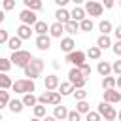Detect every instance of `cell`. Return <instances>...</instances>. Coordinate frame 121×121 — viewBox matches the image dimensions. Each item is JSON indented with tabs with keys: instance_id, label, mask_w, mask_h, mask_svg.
I'll return each instance as SVG.
<instances>
[{
	"instance_id": "cell-1",
	"label": "cell",
	"mask_w": 121,
	"mask_h": 121,
	"mask_svg": "<svg viewBox=\"0 0 121 121\" xmlns=\"http://www.w3.org/2000/svg\"><path fill=\"white\" fill-rule=\"evenodd\" d=\"M11 62L15 64V66H19V68H25V66H28L30 64V60L34 59L28 51H25V49H19V51H13L11 53Z\"/></svg>"
},
{
	"instance_id": "cell-2",
	"label": "cell",
	"mask_w": 121,
	"mask_h": 121,
	"mask_svg": "<svg viewBox=\"0 0 121 121\" xmlns=\"http://www.w3.org/2000/svg\"><path fill=\"white\" fill-rule=\"evenodd\" d=\"M11 89L15 91V93H32L34 89H36V85H34V79H30V78H26V79H17L13 85H11Z\"/></svg>"
},
{
	"instance_id": "cell-3",
	"label": "cell",
	"mask_w": 121,
	"mask_h": 121,
	"mask_svg": "<svg viewBox=\"0 0 121 121\" xmlns=\"http://www.w3.org/2000/svg\"><path fill=\"white\" fill-rule=\"evenodd\" d=\"M60 93H57V91H45L43 95H40L38 96V102L40 104H51V106H57V104H60Z\"/></svg>"
},
{
	"instance_id": "cell-4",
	"label": "cell",
	"mask_w": 121,
	"mask_h": 121,
	"mask_svg": "<svg viewBox=\"0 0 121 121\" xmlns=\"http://www.w3.org/2000/svg\"><path fill=\"white\" fill-rule=\"evenodd\" d=\"M98 113L106 119V121H113L117 117V112L113 106H110V102H100L98 104Z\"/></svg>"
},
{
	"instance_id": "cell-5",
	"label": "cell",
	"mask_w": 121,
	"mask_h": 121,
	"mask_svg": "<svg viewBox=\"0 0 121 121\" xmlns=\"http://www.w3.org/2000/svg\"><path fill=\"white\" fill-rule=\"evenodd\" d=\"M85 57H87V53H83V51H79V49H74V51L66 53V60H68L70 64H74V66H81V64L85 62Z\"/></svg>"
},
{
	"instance_id": "cell-6",
	"label": "cell",
	"mask_w": 121,
	"mask_h": 121,
	"mask_svg": "<svg viewBox=\"0 0 121 121\" xmlns=\"http://www.w3.org/2000/svg\"><path fill=\"white\" fill-rule=\"evenodd\" d=\"M102 9H104V6L98 4V2H95V0H89V2L85 4V11H87L91 17H100V15H102Z\"/></svg>"
},
{
	"instance_id": "cell-7",
	"label": "cell",
	"mask_w": 121,
	"mask_h": 121,
	"mask_svg": "<svg viewBox=\"0 0 121 121\" xmlns=\"http://www.w3.org/2000/svg\"><path fill=\"white\" fill-rule=\"evenodd\" d=\"M19 19H21V23H25V25H36V21H38L36 11H34V9H28V8H25V9L19 13Z\"/></svg>"
},
{
	"instance_id": "cell-8",
	"label": "cell",
	"mask_w": 121,
	"mask_h": 121,
	"mask_svg": "<svg viewBox=\"0 0 121 121\" xmlns=\"http://www.w3.org/2000/svg\"><path fill=\"white\" fill-rule=\"evenodd\" d=\"M121 100V93L115 91V89H104V102H110V104H117Z\"/></svg>"
},
{
	"instance_id": "cell-9",
	"label": "cell",
	"mask_w": 121,
	"mask_h": 121,
	"mask_svg": "<svg viewBox=\"0 0 121 121\" xmlns=\"http://www.w3.org/2000/svg\"><path fill=\"white\" fill-rule=\"evenodd\" d=\"M36 47L42 49V51H47V49L51 47V38H49L47 34H38V38H36Z\"/></svg>"
},
{
	"instance_id": "cell-10",
	"label": "cell",
	"mask_w": 121,
	"mask_h": 121,
	"mask_svg": "<svg viewBox=\"0 0 121 121\" xmlns=\"http://www.w3.org/2000/svg\"><path fill=\"white\" fill-rule=\"evenodd\" d=\"M43 85H45V89H47V91H55V89L59 87V78H57L55 74H49V76H45Z\"/></svg>"
},
{
	"instance_id": "cell-11",
	"label": "cell",
	"mask_w": 121,
	"mask_h": 121,
	"mask_svg": "<svg viewBox=\"0 0 121 121\" xmlns=\"http://www.w3.org/2000/svg\"><path fill=\"white\" fill-rule=\"evenodd\" d=\"M55 19H57L59 23H62V25H64V23H68L72 17H70V11H68V9H64V8H59V9L55 11Z\"/></svg>"
},
{
	"instance_id": "cell-12",
	"label": "cell",
	"mask_w": 121,
	"mask_h": 121,
	"mask_svg": "<svg viewBox=\"0 0 121 121\" xmlns=\"http://www.w3.org/2000/svg\"><path fill=\"white\" fill-rule=\"evenodd\" d=\"M62 32H64V25H62V23H59V21H57V23H53V25L49 26V34H51L53 38H60V36H62Z\"/></svg>"
},
{
	"instance_id": "cell-13",
	"label": "cell",
	"mask_w": 121,
	"mask_h": 121,
	"mask_svg": "<svg viewBox=\"0 0 121 121\" xmlns=\"http://www.w3.org/2000/svg\"><path fill=\"white\" fill-rule=\"evenodd\" d=\"M17 36L21 38V40H28L30 36H32V28H30V25H21L19 28H17Z\"/></svg>"
},
{
	"instance_id": "cell-14",
	"label": "cell",
	"mask_w": 121,
	"mask_h": 121,
	"mask_svg": "<svg viewBox=\"0 0 121 121\" xmlns=\"http://www.w3.org/2000/svg\"><path fill=\"white\" fill-rule=\"evenodd\" d=\"M53 115H55L59 121H64V119L68 117V110H66V106L57 104V106H55V110H53Z\"/></svg>"
},
{
	"instance_id": "cell-15",
	"label": "cell",
	"mask_w": 121,
	"mask_h": 121,
	"mask_svg": "<svg viewBox=\"0 0 121 121\" xmlns=\"http://www.w3.org/2000/svg\"><path fill=\"white\" fill-rule=\"evenodd\" d=\"M85 15H87L85 8H79V6H76V8L70 11V17H72L74 21H83V19H85Z\"/></svg>"
},
{
	"instance_id": "cell-16",
	"label": "cell",
	"mask_w": 121,
	"mask_h": 121,
	"mask_svg": "<svg viewBox=\"0 0 121 121\" xmlns=\"http://www.w3.org/2000/svg\"><path fill=\"white\" fill-rule=\"evenodd\" d=\"M21 45H23V40H21L19 36H9V40H8V47H9L11 51H19Z\"/></svg>"
},
{
	"instance_id": "cell-17",
	"label": "cell",
	"mask_w": 121,
	"mask_h": 121,
	"mask_svg": "<svg viewBox=\"0 0 121 121\" xmlns=\"http://www.w3.org/2000/svg\"><path fill=\"white\" fill-rule=\"evenodd\" d=\"M96 70H98V74H100L102 78H104V76H110V74H112V64L106 62V60H100L98 66H96Z\"/></svg>"
},
{
	"instance_id": "cell-18",
	"label": "cell",
	"mask_w": 121,
	"mask_h": 121,
	"mask_svg": "<svg viewBox=\"0 0 121 121\" xmlns=\"http://www.w3.org/2000/svg\"><path fill=\"white\" fill-rule=\"evenodd\" d=\"M78 30H79V21L70 19L68 23H64V32H68V34H76Z\"/></svg>"
},
{
	"instance_id": "cell-19",
	"label": "cell",
	"mask_w": 121,
	"mask_h": 121,
	"mask_svg": "<svg viewBox=\"0 0 121 121\" xmlns=\"http://www.w3.org/2000/svg\"><path fill=\"white\" fill-rule=\"evenodd\" d=\"M96 45H98L100 49H108V47H112V40H110V36H108V34H100L98 40H96Z\"/></svg>"
},
{
	"instance_id": "cell-20",
	"label": "cell",
	"mask_w": 121,
	"mask_h": 121,
	"mask_svg": "<svg viewBox=\"0 0 121 121\" xmlns=\"http://www.w3.org/2000/svg\"><path fill=\"white\" fill-rule=\"evenodd\" d=\"M74 47H76V43H74V40H72V38H62V40H60V49H62L64 53L74 51Z\"/></svg>"
},
{
	"instance_id": "cell-21",
	"label": "cell",
	"mask_w": 121,
	"mask_h": 121,
	"mask_svg": "<svg viewBox=\"0 0 121 121\" xmlns=\"http://www.w3.org/2000/svg\"><path fill=\"white\" fill-rule=\"evenodd\" d=\"M59 93H60L62 96H68V95H72V93H74V85H72L70 81L59 83Z\"/></svg>"
},
{
	"instance_id": "cell-22",
	"label": "cell",
	"mask_w": 121,
	"mask_h": 121,
	"mask_svg": "<svg viewBox=\"0 0 121 121\" xmlns=\"http://www.w3.org/2000/svg\"><path fill=\"white\" fill-rule=\"evenodd\" d=\"M8 108H9V112H11V113H21V112H23V108H25V104H23V100H9Z\"/></svg>"
},
{
	"instance_id": "cell-23",
	"label": "cell",
	"mask_w": 121,
	"mask_h": 121,
	"mask_svg": "<svg viewBox=\"0 0 121 121\" xmlns=\"http://www.w3.org/2000/svg\"><path fill=\"white\" fill-rule=\"evenodd\" d=\"M100 55H102V49H100L98 45H91V47L87 49V57H89V59H93V60H98V59H100Z\"/></svg>"
},
{
	"instance_id": "cell-24",
	"label": "cell",
	"mask_w": 121,
	"mask_h": 121,
	"mask_svg": "<svg viewBox=\"0 0 121 121\" xmlns=\"http://www.w3.org/2000/svg\"><path fill=\"white\" fill-rule=\"evenodd\" d=\"M11 85H13L11 78H9L6 72H0V89H9Z\"/></svg>"
},
{
	"instance_id": "cell-25",
	"label": "cell",
	"mask_w": 121,
	"mask_h": 121,
	"mask_svg": "<svg viewBox=\"0 0 121 121\" xmlns=\"http://www.w3.org/2000/svg\"><path fill=\"white\" fill-rule=\"evenodd\" d=\"M23 4H25V8H28V9H34V11H40L42 9V0H23Z\"/></svg>"
},
{
	"instance_id": "cell-26",
	"label": "cell",
	"mask_w": 121,
	"mask_h": 121,
	"mask_svg": "<svg viewBox=\"0 0 121 121\" xmlns=\"http://www.w3.org/2000/svg\"><path fill=\"white\" fill-rule=\"evenodd\" d=\"M34 32H38V34H47V32H49V25H47L45 21H36Z\"/></svg>"
},
{
	"instance_id": "cell-27",
	"label": "cell",
	"mask_w": 121,
	"mask_h": 121,
	"mask_svg": "<svg viewBox=\"0 0 121 121\" xmlns=\"http://www.w3.org/2000/svg\"><path fill=\"white\" fill-rule=\"evenodd\" d=\"M78 78H85V76H83V72H81L79 66H74V68L68 72V81H74V79H78Z\"/></svg>"
},
{
	"instance_id": "cell-28",
	"label": "cell",
	"mask_w": 121,
	"mask_h": 121,
	"mask_svg": "<svg viewBox=\"0 0 121 121\" xmlns=\"http://www.w3.org/2000/svg\"><path fill=\"white\" fill-rule=\"evenodd\" d=\"M23 104H25V106H36V104H38V98H36L32 93H25V96H23Z\"/></svg>"
},
{
	"instance_id": "cell-29",
	"label": "cell",
	"mask_w": 121,
	"mask_h": 121,
	"mask_svg": "<svg viewBox=\"0 0 121 121\" xmlns=\"http://www.w3.org/2000/svg\"><path fill=\"white\" fill-rule=\"evenodd\" d=\"M9 100H11V98H9V93H8L6 89H0V110L6 108V106L9 104Z\"/></svg>"
},
{
	"instance_id": "cell-30",
	"label": "cell",
	"mask_w": 121,
	"mask_h": 121,
	"mask_svg": "<svg viewBox=\"0 0 121 121\" xmlns=\"http://www.w3.org/2000/svg\"><path fill=\"white\" fill-rule=\"evenodd\" d=\"M93 26H95V25H93V21H91V19H87V17H85L83 21H79V30H83V32H91V30H93Z\"/></svg>"
},
{
	"instance_id": "cell-31",
	"label": "cell",
	"mask_w": 121,
	"mask_h": 121,
	"mask_svg": "<svg viewBox=\"0 0 121 121\" xmlns=\"http://www.w3.org/2000/svg\"><path fill=\"white\" fill-rule=\"evenodd\" d=\"M102 87H104V89H115V78L104 76V78H102Z\"/></svg>"
},
{
	"instance_id": "cell-32",
	"label": "cell",
	"mask_w": 121,
	"mask_h": 121,
	"mask_svg": "<svg viewBox=\"0 0 121 121\" xmlns=\"http://www.w3.org/2000/svg\"><path fill=\"white\" fill-rule=\"evenodd\" d=\"M11 59H6V57H0V72H9V68H11Z\"/></svg>"
},
{
	"instance_id": "cell-33",
	"label": "cell",
	"mask_w": 121,
	"mask_h": 121,
	"mask_svg": "<svg viewBox=\"0 0 121 121\" xmlns=\"http://www.w3.org/2000/svg\"><path fill=\"white\" fill-rule=\"evenodd\" d=\"M98 30H100L102 34H110V32L113 30V26H112V23H110V21H100V25H98Z\"/></svg>"
},
{
	"instance_id": "cell-34",
	"label": "cell",
	"mask_w": 121,
	"mask_h": 121,
	"mask_svg": "<svg viewBox=\"0 0 121 121\" xmlns=\"http://www.w3.org/2000/svg\"><path fill=\"white\" fill-rule=\"evenodd\" d=\"M76 110H78L79 113H87V112L91 110V106H89V102H87V100H78V104H76Z\"/></svg>"
},
{
	"instance_id": "cell-35",
	"label": "cell",
	"mask_w": 121,
	"mask_h": 121,
	"mask_svg": "<svg viewBox=\"0 0 121 121\" xmlns=\"http://www.w3.org/2000/svg\"><path fill=\"white\" fill-rule=\"evenodd\" d=\"M23 70H25V76H28L30 79H36V78L40 76V72H38V70H34V68H32L30 64H28V66H25Z\"/></svg>"
},
{
	"instance_id": "cell-36",
	"label": "cell",
	"mask_w": 121,
	"mask_h": 121,
	"mask_svg": "<svg viewBox=\"0 0 121 121\" xmlns=\"http://www.w3.org/2000/svg\"><path fill=\"white\" fill-rule=\"evenodd\" d=\"M34 115L40 117V119L45 117V104H40V102H38V104L34 106Z\"/></svg>"
},
{
	"instance_id": "cell-37",
	"label": "cell",
	"mask_w": 121,
	"mask_h": 121,
	"mask_svg": "<svg viewBox=\"0 0 121 121\" xmlns=\"http://www.w3.org/2000/svg\"><path fill=\"white\" fill-rule=\"evenodd\" d=\"M100 119H102V115H100L98 112H91V110H89V112L85 113V121H100Z\"/></svg>"
},
{
	"instance_id": "cell-38",
	"label": "cell",
	"mask_w": 121,
	"mask_h": 121,
	"mask_svg": "<svg viewBox=\"0 0 121 121\" xmlns=\"http://www.w3.org/2000/svg\"><path fill=\"white\" fill-rule=\"evenodd\" d=\"M30 66L42 74V70H43V60H42V59H32V60H30Z\"/></svg>"
},
{
	"instance_id": "cell-39",
	"label": "cell",
	"mask_w": 121,
	"mask_h": 121,
	"mask_svg": "<svg viewBox=\"0 0 121 121\" xmlns=\"http://www.w3.org/2000/svg\"><path fill=\"white\" fill-rule=\"evenodd\" d=\"M72 95H74L76 100H85V98H87V91H85V89H74Z\"/></svg>"
},
{
	"instance_id": "cell-40",
	"label": "cell",
	"mask_w": 121,
	"mask_h": 121,
	"mask_svg": "<svg viewBox=\"0 0 121 121\" xmlns=\"http://www.w3.org/2000/svg\"><path fill=\"white\" fill-rule=\"evenodd\" d=\"M66 121H81V113H79L78 110H74V112H68V117H66Z\"/></svg>"
},
{
	"instance_id": "cell-41",
	"label": "cell",
	"mask_w": 121,
	"mask_h": 121,
	"mask_svg": "<svg viewBox=\"0 0 121 121\" xmlns=\"http://www.w3.org/2000/svg\"><path fill=\"white\" fill-rule=\"evenodd\" d=\"M2 8L4 11H11L15 8V0H2Z\"/></svg>"
},
{
	"instance_id": "cell-42",
	"label": "cell",
	"mask_w": 121,
	"mask_h": 121,
	"mask_svg": "<svg viewBox=\"0 0 121 121\" xmlns=\"http://www.w3.org/2000/svg\"><path fill=\"white\" fill-rule=\"evenodd\" d=\"M112 72H115V76H121V59L112 64Z\"/></svg>"
},
{
	"instance_id": "cell-43",
	"label": "cell",
	"mask_w": 121,
	"mask_h": 121,
	"mask_svg": "<svg viewBox=\"0 0 121 121\" xmlns=\"http://www.w3.org/2000/svg\"><path fill=\"white\" fill-rule=\"evenodd\" d=\"M8 40H9V34H8V30L0 28V43H8Z\"/></svg>"
},
{
	"instance_id": "cell-44",
	"label": "cell",
	"mask_w": 121,
	"mask_h": 121,
	"mask_svg": "<svg viewBox=\"0 0 121 121\" xmlns=\"http://www.w3.org/2000/svg\"><path fill=\"white\" fill-rule=\"evenodd\" d=\"M112 49H113V53H115L117 57H121V40H117V42L112 45Z\"/></svg>"
},
{
	"instance_id": "cell-45",
	"label": "cell",
	"mask_w": 121,
	"mask_h": 121,
	"mask_svg": "<svg viewBox=\"0 0 121 121\" xmlns=\"http://www.w3.org/2000/svg\"><path fill=\"white\" fill-rule=\"evenodd\" d=\"M79 68H81V72H83V76H85V78H89V76H91V66H89V64H85V62H83Z\"/></svg>"
},
{
	"instance_id": "cell-46",
	"label": "cell",
	"mask_w": 121,
	"mask_h": 121,
	"mask_svg": "<svg viewBox=\"0 0 121 121\" xmlns=\"http://www.w3.org/2000/svg\"><path fill=\"white\" fill-rule=\"evenodd\" d=\"M113 4H115V0H104V2H102V6H104L106 9H112Z\"/></svg>"
},
{
	"instance_id": "cell-47",
	"label": "cell",
	"mask_w": 121,
	"mask_h": 121,
	"mask_svg": "<svg viewBox=\"0 0 121 121\" xmlns=\"http://www.w3.org/2000/svg\"><path fill=\"white\" fill-rule=\"evenodd\" d=\"M53 2H55V4L59 6V8H64V6H66V4L70 2V0H53Z\"/></svg>"
},
{
	"instance_id": "cell-48",
	"label": "cell",
	"mask_w": 121,
	"mask_h": 121,
	"mask_svg": "<svg viewBox=\"0 0 121 121\" xmlns=\"http://www.w3.org/2000/svg\"><path fill=\"white\" fill-rule=\"evenodd\" d=\"M113 34H115V38H117V40H121V25H119V26L113 30Z\"/></svg>"
},
{
	"instance_id": "cell-49",
	"label": "cell",
	"mask_w": 121,
	"mask_h": 121,
	"mask_svg": "<svg viewBox=\"0 0 121 121\" xmlns=\"http://www.w3.org/2000/svg\"><path fill=\"white\" fill-rule=\"evenodd\" d=\"M42 121H59V119H57L55 115H45V117H43Z\"/></svg>"
},
{
	"instance_id": "cell-50",
	"label": "cell",
	"mask_w": 121,
	"mask_h": 121,
	"mask_svg": "<svg viewBox=\"0 0 121 121\" xmlns=\"http://www.w3.org/2000/svg\"><path fill=\"white\" fill-rule=\"evenodd\" d=\"M115 87H117V89H121V76L115 79Z\"/></svg>"
},
{
	"instance_id": "cell-51",
	"label": "cell",
	"mask_w": 121,
	"mask_h": 121,
	"mask_svg": "<svg viewBox=\"0 0 121 121\" xmlns=\"http://www.w3.org/2000/svg\"><path fill=\"white\" fill-rule=\"evenodd\" d=\"M4 17H6V15H4V11H2V9H0V23H2V21H4Z\"/></svg>"
},
{
	"instance_id": "cell-52",
	"label": "cell",
	"mask_w": 121,
	"mask_h": 121,
	"mask_svg": "<svg viewBox=\"0 0 121 121\" xmlns=\"http://www.w3.org/2000/svg\"><path fill=\"white\" fill-rule=\"evenodd\" d=\"M72 2H74V4H76V6H78V4H81V2H83V0H72Z\"/></svg>"
},
{
	"instance_id": "cell-53",
	"label": "cell",
	"mask_w": 121,
	"mask_h": 121,
	"mask_svg": "<svg viewBox=\"0 0 121 121\" xmlns=\"http://www.w3.org/2000/svg\"><path fill=\"white\" fill-rule=\"evenodd\" d=\"M30 121H42V119H40V117H36V115H34V117H32V119H30Z\"/></svg>"
},
{
	"instance_id": "cell-54",
	"label": "cell",
	"mask_w": 121,
	"mask_h": 121,
	"mask_svg": "<svg viewBox=\"0 0 121 121\" xmlns=\"http://www.w3.org/2000/svg\"><path fill=\"white\" fill-rule=\"evenodd\" d=\"M117 119H119V121H121V110H119V112H117Z\"/></svg>"
},
{
	"instance_id": "cell-55",
	"label": "cell",
	"mask_w": 121,
	"mask_h": 121,
	"mask_svg": "<svg viewBox=\"0 0 121 121\" xmlns=\"http://www.w3.org/2000/svg\"><path fill=\"white\" fill-rule=\"evenodd\" d=\"M0 121H2V113H0Z\"/></svg>"
},
{
	"instance_id": "cell-56",
	"label": "cell",
	"mask_w": 121,
	"mask_h": 121,
	"mask_svg": "<svg viewBox=\"0 0 121 121\" xmlns=\"http://www.w3.org/2000/svg\"><path fill=\"white\" fill-rule=\"evenodd\" d=\"M64 121H66V119H64Z\"/></svg>"
},
{
	"instance_id": "cell-57",
	"label": "cell",
	"mask_w": 121,
	"mask_h": 121,
	"mask_svg": "<svg viewBox=\"0 0 121 121\" xmlns=\"http://www.w3.org/2000/svg\"><path fill=\"white\" fill-rule=\"evenodd\" d=\"M2 121H4V119H2Z\"/></svg>"
}]
</instances>
